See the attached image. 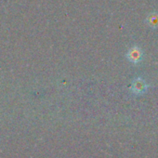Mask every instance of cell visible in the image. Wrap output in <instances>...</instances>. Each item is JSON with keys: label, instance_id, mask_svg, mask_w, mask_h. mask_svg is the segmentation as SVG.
Listing matches in <instances>:
<instances>
[{"label": "cell", "instance_id": "6da1fadb", "mask_svg": "<svg viewBox=\"0 0 158 158\" xmlns=\"http://www.w3.org/2000/svg\"><path fill=\"white\" fill-rule=\"evenodd\" d=\"M127 59H128L131 62H133V63H138V62L140 61V60H141V58H142V51H141V49H140L139 47L134 46V47H132V48L128 50V52H127Z\"/></svg>", "mask_w": 158, "mask_h": 158}, {"label": "cell", "instance_id": "7a4b0ae2", "mask_svg": "<svg viewBox=\"0 0 158 158\" xmlns=\"http://www.w3.org/2000/svg\"><path fill=\"white\" fill-rule=\"evenodd\" d=\"M145 23L147 25L152 29L158 28V12H152L150 13L147 18L145 19Z\"/></svg>", "mask_w": 158, "mask_h": 158}, {"label": "cell", "instance_id": "3957f363", "mask_svg": "<svg viewBox=\"0 0 158 158\" xmlns=\"http://www.w3.org/2000/svg\"><path fill=\"white\" fill-rule=\"evenodd\" d=\"M146 89V84L145 82L142 80L141 78H137L134 81L133 85H132V90L136 93V94H140L142 92H144Z\"/></svg>", "mask_w": 158, "mask_h": 158}]
</instances>
